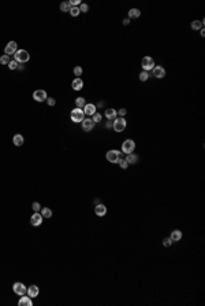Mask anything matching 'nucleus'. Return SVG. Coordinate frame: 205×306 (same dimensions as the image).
I'll list each match as a JSON object with an SVG mask.
<instances>
[{"label": "nucleus", "instance_id": "f257e3e1", "mask_svg": "<svg viewBox=\"0 0 205 306\" xmlns=\"http://www.w3.org/2000/svg\"><path fill=\"white\" fill-rule=\"evenodd\" d=\"M126 126H127V122H126L125 117H116L115 120L112 121V129L115 130V132H118V133L123 132V130L126 129Z\"/></svg>", "mask_w": 205, "mask_h": 306}, {"label": "nucleus", "instance_id": "f03ea898", "mask_svg": "<svg viewBox=\"0 0 205 306\" xmlns=\"http://www.w3.org/2000/svg\"><path fill=\"white\" fill-rule=\"evenodd\" d=\"M14 59H15L18 63H26L30 61V55L26 49H18V51L14 54Z\"/></svg>", "mask_w": 205, "mask_h": 306}, {"label": "nucleus", "instance_id": "7ed1b4c3", "mask_svg": "<svg viewBox=\"0 0 205 306\" xmlns=\"http://www.w3.org/2000/svg\"><path fill=\"white\" fill-rule=\"evenodd\" d=\"M105 158H107V161H108V162H111V163H118L119 159L122 158V151H119V150H109L108 153L105 154Z\"/></svg>", "mask_w": 205, "mask_h": 306}, {"label": "nucleus", "instance_id": "20e7f679", "mask_svg": "<svg viewBox=\"0 0 205 306\" xmlns=\"http://www.w3.org/2000/svg\"><path fill=\"white\" fill-rule=\"evenodd\" d=\"M135 150V141L133 139H126L122 144V153L123 154H133Z\"/></svg>", "mask_w": 205, "mask_h": 306}, {"label": "nucleus", "instance_id": "39448f33", "mask_svg": "<svg viewBox=\"0 0 205 306\" xmlns=\"http://www.w3.org/2000/svg\"><path fill=\"white\" fill-rule=\"evenodd\" d=\"M70 118H71V121H73V122H82L83 118H85V113H83L82 108L75 107L74 110H71Z\"/></svg>", "mask_w": 205, "mask_h": 306}, {"label": "nucleus", "instance_id": "423d86ee", "mask_svg": "<svg viewBox=\"0 0 205 306\" xmlns=\"http://www.w3.org/2000/svg\"><path fill=\"white\" fill-rule=\"evenodd\" d=\"M141 66H142V70H145V72H151V70H153L154 67V61L152 56H144L141 61Z\"/></svg>", "mask_w": 205, "mask_h": 306}, {"label": "nucleus", "instance_id": "0eeeda50", "mask_svg": "<svg viewBox=\"0 0 205 306\" xmlns=\"http://www.w3.org/2000/svg\"><path fill=\"white\" fill-rule=\"evenodd\" d=\"M47 98H48V95H47V92H45L44 89H36V91L33 92V99H34L36 102H39V103L45 102Z\"/></svg>", "mask_w": 205, "mask_h": 306}, {"label": "nucleus", "instance_id": "6e6552de", "mask_svg": "<svg viewBox=\"0 0 205 306\" xmlns=\"http://www.w3.org/2000/svg\"><path fill=\"white\" fill-rule=\"evenodd\" d=\"M42 221H44V217H42L41 213H39V212H34L33 215L30 217V224H32L33 227H40V225L42 224Z\"/></svg>", "mask_w": 205, "mask_h": 306}, {"label": "nucleus", "instance_id": "1a4fd4ad", "mask_svg": "<svg viewBox=\"0 0 205 306\" xmlns=\"http://www.w3.org/2000/svg\"><path fill=\"white\" fill-rule=\"evenodd\" d=\"M26 290H27V288H26L25 284L21 283V281H16V283H14V286H13V291L16 294V295H19V296L25 295Z\"/></svg>", "mask_w": 205, "mask_h": 306}, {"label": "nucleus", "instance_id": "9d476101", "mask_svg": "<svg viewBox=\"0 0 205 306\" xmlns=\"http://www.w3.org/2000/svg\"><path fill=\"white\" fill-rule=\"evenodd\" d=\"M16 51H18V44H16L15 41H10L6 47H4V54H6V55H8V56L14 55Z\"/></svg>", "mask_w": 205, "mask_h": 306}, {"label": "nucleus", "instance_id": "9b49d317", "mask_svg": "<svg viewBox=\"0 0 205 306\" xmlns=\"http://www.w3.org/2000/svg\"><path fill=\"white\" fill-rule=\"evenodd\" d=\"M81 125H82L83 132H90V130H93V128H94V122H93V120L89 118V117L83 118V121L81 122Z\"/></svg>", "mask_w": 205, "mask_h": 306}, {"label": "nucleus", "instance_id": "f8f14e48", "mask_svg": "<svg viewBox=\"0 0 205 306\" xmlns=\"http://www.w3.org/2000/svg\"><path fill=\"white\" fill-rule=\"evenodd\" d=\"M82 110H83V113H85V115L92 117V115L97 111V107H96V104H93V103H86V104H85V107H83Z\"/></svg>", "mask_w": 205, "mask_h": 306}, {"label": "nucleus", "instance_id": "ddd939ff", "mask_svg": "<svg viewBox=\"0 0 205 306\" xmlns=\"http://www.w3.org/2000/svg\"><path fill=\"white\" fill-rule=\"evenodd\" d=\"M152 72H153V76L156 78H164L166 77V69H164L163 66H154Z\"/></svg>", "mask_w": 205, "mask_h": 306}, {"label": "nucleus", "instance_id": "4468645a", "mask_svg": "<svg viewBox=\"0 0 205 306\" xmlns=\"http://www.w3.org/2000/svg\"><path fill=\"white\" fill-rule=\"evenodd\" d=\"M26 294H27V295L30 296V298H36V296H39V294H40V288L37 286H36V284H32V286L29 287V288H27V290H26Z\"/></svg>", "mask_w": 205, "mask_h": 306}, {"label": "nucleus", "instance_id": "2eb2a0df", "mask_svg": "<svg viewBox=\"0 0 205 306\" xmlns=\"http://www.w3.org/2000/svg\"><path fill=\"white\" fill-rule=\"evenodd\" d=\"M94 213H96V215H99V217H104V215L107 214L105 205H102V203L96 205V206H94Z\"/></svg>", "mask_w": 205, "mask_h": 306}, {"label": "nucleus", "instance_id": "dca6fc26", "mask_svg": "<svg viewBox=\"0 0 205 306\" xmlns=\"http://www.w3.org/2000/svg\"><path fill=\"white\" fill-rule=\"evenodd\" d=\"M71 88H73L74 91H81V89L83 88V81L81 80L79 77L74 78L73 82H71Z\"/></svg>", "mask_w": 205, "mask_h": 306}, {"label": "nucleus", "instance_id": "f3484780", "mask_svg": "<svg viewBox=\"0 0 205 306\" xmlns=\"http://www.w3.org/2000/svg\"><path fill=\"white\" fill-rule=\"evenodd\" d=\"M104 115H105V118L108 121H114L116 117H118V111H116L115 108H107L105 113H104Z\"/></svg>", "mask_w": 205, "mask_h": 306}, {"label": "nucleus", "instance_id": "a211bd4d", "mask_svg": "<svg viewBox=\"0 0 205 306\" xmlns=\"http://www.w3.org/2000/svg\"><path fill=\"white\" fill-rule=\"evenodd\" d=\"M18 305H19V306H33V299L30 298L29 295H27V296L22 295V296H21V299L18 301Z\"/></svg>", "mask_w": 205, "mask_h": 306}, {"label": "nucleus", "instance_id": "6ab92c4d", "mask_svg": "<svg viewBox=\"0 0 205 306\" xmlns=\"http://www.w3.org/2000/svg\"><path fill=\"white\" fill-rule=\"evenodd\" d=\"M13 143H14V146L21 147L25 143V139H23V136L21 133H16V135H14V137H13Z\"/></svg>", "mask_w": 205, "mask_h": 306}, {"label": "nucleus", "instance_id": "aec40b11", "mask_svg": "<svg viewBox=\"0 0 205 306\" xmlns=\"http://www.w3.org/2000/svg\"><path fill=\"white\" fill-rule=\"evenodd\" d=\"M125 159H126V162H127L128 165H135L140 158H138L137 154H127V156H126Z\"/></svg>", "mask_w": 205, "mask_h": 306}, {"label": "nucleus", "instance_id": "412c9836", "mask_svg": "<svg viewBox=\"0 0 205 306\" xmlns=\"http://www.w3.org/2000/svg\"><path fill=\"white\" fill-rule=\"evenodd\" d=\"M170 238H171L172 242H179L180 239H182V232H180L179 229H174V231L171 232Z\"/></svg>", "mask_w": 205, "mask_h": 306}, {"label": "nucleus", "instance_id": "4be33fe9", "mask_svg": "<svg viewBox=\"0 0 205 306\" xmlns=\"http://www.w3.org/2000/svg\"><path fill=\"white\" fill-rule=\"evenodd\" d=\"M140 16H141V11L138 10V8H131V10L128 11V19H137Z\"/></svg>", "mask_w": 205, "mask_h": 306}, {"label": "nucleus", "instance_id": "5701e85b", "mask_svg": "<svg viewBox=\"0 0 205 306\" xmlns=\"http://www.w3.org/2000/svg\"><path fill=\"white\" fill-rule=\"evenodd\" d=\"M204 22L205 21H193L192 22V29L193 30H201L202 28H204Z\"/></svg>", "mask_w": 205, "mask_h": 306}, {"label": "nucleus", "instance_id": "b1692460", "mask_svg": "<svg viewBox=\"0 0 205 306\" xmlns=\"http://www.w3.org/2000/svg\"><path fill=\"white\" fill-rule=\"evenodd\" d=\"M40 213H41V215L44 218H51L52 217V210L49 207H41Z\"/></svg>", "mask_w": 205, "mask_h": 306}, {"label": "nucleus", "instance_id": "393cba45", "mask_svg": "<svg viewBox=\"0 0 205 306\" xmlns=\"http://www.w3.org/2000/svg\"><path fill=\"white\" fill-rule=\"evenodd\" d=\"M70 10H71L70 1H63V3H60V11H63V13H70Z\"/></svg>", "mask_w": 205, "mask_h": 306}, {"label": "nucleus", "instance_id": "a878e982", "mask_svg": "<svg viewBox=\"0 0 205 306\" xmlns=\"http://www.w3.org/2000/svg\"><path fill=\"white\" fill-rule=\"evenodd\" d=\"M85 104H86L85 98H77V99H75V106H77L78 108H83V107H85Z\"/></svg>", "mask_w": 205, "mask_h": 306}, {"label": "nucleus", "instance_id": "bb28decb", "mask_svg": "<svg viewBox=\"0 0 205 306\" xmlns=\"http://www.w3.org/2000/svg\"><path fill=\"white\" fill-rule=\"evenodd\" d=\"M138 78H140V81L145 82L149 78V72H145V70H142L141 73H140V76H138Z\"/></svg>", "mask_w": 205, "mask_h": 306}, {"label": "nucleus", "instance_id": "cd10ccee", "mask_svg": "<svg viewBox=\"0 0 205 306\" xmlns=\"http://www.w3.org/2000/svg\"><path fill=\"white\" fill-rule=\"evenodd\" d=\"M79 14H81L79 7H71V10H70V15L71 16H78Z\"/></svg>", "mask_w": 205, "mask_h": 306}, {"label": "nucleus", "instance_id": "c85d7f7f", "mask_svg": "<svg viewBox=\"0 0 205 306\" xmlns=\"http://www.w3.org/2000/svg\"><path fill=\"white\" fill-rule=\"evenodd\" d=\"M101 118H102V115L100 114V113H94V114L92 115V120H93V122H94V124H97V122H100V121H101Z\"/></svg>", "mask_w": 205, "mask_h": 306}, {"label": "nucleus", "instance_id": "c756f323", "mask_svg": "<svg viewBox=\"0 0 205 306\" xmlns=\"http://www.w3.org/2000/svg\"><path fill=\"white\" fill-rule=\"evenodd\" d=\"M10 56L8 55H3L1 56V58H0V65H8V63H10Z\"/></svg>", "mask_w": 205, "mask_h": 306}, {"label": "nucleus", "instance_id": "7c9ffc66", "mask_svg": "<svg viewBox=\"0 0 205 306\" xmlns=\"http://www.w3.org/2000/svg\"><path fill=\"white\" fill-rule=\"evenodd\" d=\"M118 165L120 166V169H123V170H125V169H127V168H128V163L126 162V159H123V158H120V159H119Z\"/></svg>", "mask_w": 205, "mask_h": 306}, {"label": "nucleus", "instance_id": "2f4dec72", "mask_svg": "<svg viewBox=\"0 0 205 306\" xmlns=\"http://www.w3.org/2000/svg\"><path fill=\"white\" fill-rule=\"evenodd\" d=\"M74 74H75V77H81V74H82V67H81V66H75V67H74Z\"/></svg>", "mask_w": 205, "mask_h": 306}, {"label": "nucleus", "instance_id": "473e14b6", "mask_svg": "<svg viewBox=\"0 0 205 306\" xmlns=\"http://www.w3.org/2000/svg\"><path fill=\"white\" fill-rule=\"evenodd\" d=\"M7 66H8V69H10V70H15V69H18V62L14 59V61H10V63H8Z\"/></svg>", "mask_w": 205, "mask_h": 306}, {"label": "nucleus", "instance_id": "72a5a7b5", "mask_svg": "<svg viewBox=\"0 0 205 306\" xmlns=\"http://www.w3.org/2000/svg\"><path fill=\"white\" fill-rule=\"evenodd\" d=\"M79 11H81V13H88V11H89V6H88L86 3H81Z\"/></svg>", "mask_w": 205, "mask_h": 306}, {"label": "nucleus", "instance_id": "f704fd0d", "mask_svg": "<svg viewBox=\"0 0 205 306\" xmlns=\"http://www.w3.org/2000/svg\"><path fill=\"white\" fill-rule=\"evenodd\" d=\"M171 244H172V240H171V238H164V239H163V246H164V247H170Z\"/></svg>", "mask_w": 205, "mask_h": 306}, {"label": "nucleus", "instance_id": "c9c22d12", "mask_svg": "<svg viewBox=\"0 0 205 306\" xmlns=\"http://www.w3.org/2000/svg\"><path fill=\"white\" fill-rule=\"evenodd\" d=\"M32 209H33V212H40V210H41V205H40L39 202H33Z\"/></svg>", "mask_w": 205, "mask_h": 306}, {"label": "nucleus", "instance_id": "e433bc0d", "mask_svg": "<svg viewBox=\"0 0 205 306\" xmlns=\"http://www.w3.org/2000/svg\"><path fill=\"white\" fill-rule=\"evenodd\" d=\"M45 102H47V104H48V106H51V107L56 104V100H55L53 98H47V100H45Z\"/></svg>", "mask_w": 205, "mask_h": 306}, {"label": "nucleus", "instance_id": "4c0bfd02", "mask_svg": "<svg viewBox=\"0 0 205 306\" xmlns=\"http://www.w3.org/2000/svg\"><path fill=\"white\" fill-rule=\"evenodd\" d=\"M118 114H119V117H125V115L127 114V110H126V108H120V110H118Z\"/></svg>", "mask_w": 205, "mask_h": 306}, {"label": "nucleus", "instance_id": "58836bf2", "mask_svg": "<svg viewBox=\"0 0 205 306\" xmlns=\"http://www.w3.org/2000/svg\"><path fill=\"white\" fill-rule=\"evenodd\" d=\"M105 128H107V129H111V128H112V121H108V122H105Z\"/></svg>", "mask_w": 205, "mask_h": 306}, {"label": "nucleus", "instance_id": "ea45409f", "mask_svg": "<svg viewBox=\"0 0 205 306\" xmlns=\"http://www.w3.org/2000/svg\"><path fill=\"white\" fill-rule=\"evenodd\" d=\"M128 23H130V19H128V18H126V19L123 21V25H125V26H127Z\"/></svg>", "mask_w": 205, "mask_h": 306}, {"label": "nucleus", "instance_id": "a19ab883", "mask_svg": "<svg viewBox=\"0 0 205 306\" xmlns=\"http://www.w3.org/2000/svg\"><path fill=\"white\" fill-rule=\"evenodd\" d=\"M18 69H19V70H23V63H18Z\"/></svg>", "mask_w": 205, "mask_h": 306}, {"label": "nucleus", "instance_id": "79ce46f5", "mask_svg": "<svg viewBox=\"0 0 205 306\" xmlns=\"http://www.w3.org/2000/svg\"><path fill=\"white\" fill-rule=\"evenodd\" d=\"M99 203H101V201L100 199H94V205H99Z\"/></svg>", "mask_w": 205, "mask_h": 306}, {"label": "nucleus", "instance_id": "37998d69", "mask_svg": "<svg viewBox=\"0 0 205 306\" xmlns=\"http://www.w3.org/2000/svg\"><path fill=\"white\" fill-rule=\"evenodd\" d=\"M200 33H201V36H205V30H204V28H202V29L200 30Z\"/></svg>", "mask_w": 205, "mask_h": 306}]
</instances>
